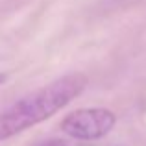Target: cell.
<instances>
[{
    "instance_id": "cell-1",
    "label": "cell",
    "mask_w": 146,
    "mask_h": 146,
    "mask_svg": "<svg viewBox=\"0 0 146 146\" xmlns=\"http://www.w3.org/2000/svg\"><path fill=\"white\" fill-rule=\"evenodd\" d=\"M85 87L87 76L82 72H72L17 100L0 115V143L48 120L74 98H78Z\"/></svg>"
},
{
    "instance_id": "cell-2",
    "label": "cell",
    "mask_w": 146,
    "mask_h": 146,
    "mask_svg": "<svg viewBox=\"0 0 146 146\" xmlns=\"http://www.w3.org/2000/svg\"><path fill=\"white\" fill-rule=\"evenodd\" d=\"M117 126V115L106 107H82L61 120L63 133L76 141H98L113 131Z\"/></svg>"
},
{
    "instance_id": "cell-3",
    "label": "cell",
    "mask_w": 146,
    "mask_h": 146,
    "mask_svg": "<svg viewBox=\"0 0 146 146\" xmlns=\"http://www.w3.org/2000/svg\"><path fill=\"white\" fill-rule=\"evenodd\" d=\"M37 146H67V143L59 141V139H50V141H44V143L37 144Z\"/></svg>"
},
{
    "instance_id": "cell-4",
    "label": "cell",
    "mask_w": 146,
    "mask_h": 146,
    "mask_svg": "<svg viewBox=\"0 0 146 146\" xmlns=\"http://www.w3.org/2000/svg\"><path fill=\"white\" fill-rule=\"evenodd\" d=\"M6 80H7V74H6V72H0V85H4Z\"/></svg>"
}]
</instances>
